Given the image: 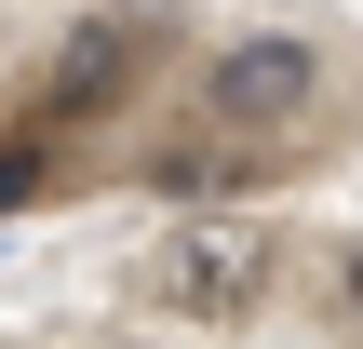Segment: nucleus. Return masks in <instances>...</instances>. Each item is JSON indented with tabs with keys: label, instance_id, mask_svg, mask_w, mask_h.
Wrapping results in <instances>:
<instances>
[{
	"label": "nucleus",
	"instance_id": "2",
	"mask_svg": "<svg viewBox=\"0 0 363 349\" xmlns=\"http://www.w3.org/2000/svg\"><path fill=\"white\" fill-rule=\"evenodd\" d=\"M310 108H323V40H310V27H242V40L202 54V135L269 148V135H296Z\"/></svg>",
	"mask_w": 363,
	"mask_h": 349
},
{
	"label": "nucleus",
	"instance_id": "3",
	"mask_svg": "<svg viewBox=\"0 0 363 349\" xmlns=\"http://www.w3.org/2000/svg\"><path fill=\"white\" fill-rule=\"evenodd\" d=\"M148 54H162V13L148 0H108V13H81L67 40H54V67H40V94H27V135H67V121H108L135 81H148Z\"/></svg>",
	"mask_w": 363,
	"mask_h": 349
},
{
	"label": "nucleus",
	"instance_id": "6",
	"mask_svg": "<svg viewBox=\"0 0 363 349\" xmlns=\"http://www.w3.org/2000/svg\"><path fill=\"white\" fill-rule=\"evenodd\" d=\"M108 349H162V336H108Z\"/></svg>",
	"mask_w": 363,
	"mask_h": 349
},
{
	"label": "nucleus",
	"instance_id": "1",
	"mask_svg": "<svg viewBox=\"0 0 363 349\" xmlns=\"http://www.w3.org/2000/svg\"><path fill=\"white\" fill-rule=\"evenodd\" d=\"M269 269H283V242L256 229V215H216V202H189L162 242H148V309H175V323H242L256 296H269Z\"/></svg>",
	"mask_w": 363,
	"mask_h": 349
},
{
	"label": "nucleus",
	"instance_id": "5",
	"mask_svg": "<svg viewBox=\"0 0 363 349\" xmlns=\"http://www.w3.org/2000/svg\"><path fill=\"white\" fill-rule=\"evenodd\" d=\"M337 323L363 336V242H337Z\"/></svg>",
	"mask_w": 363,
	"mask_h": 349
},
{
	"label": "nucleus",
	"instance_id": "4",
	"mask_svg": "<svg viewBox=\"0 0 363 349\" xmlns=\"http://www.w3.org/2000/svg\"><path fill=\"white\" fill-rule=\"evenodd\" d=\"M54 188V135H0V215Z\"/></svg>",
	"mask_w": 363,
	"mask_h": 349
}]
</instances>
